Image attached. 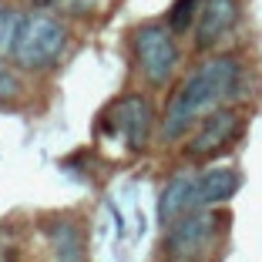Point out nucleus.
Listing matches in <instances>:
<instances>
[{
	"label": "nucleus",
	"mask_w": 262,
	"mask_h": 262,
	"mask_svg": "<svg viewBox=\"0 0 262 262\" xmlns=\"http://www.w3.org/2000/svg\"><path fill=\"white\" fill-rule=\"evenodd\" d=\"M37 10H57L64 17H91L104 7V0H34Z\"/></svg>",
	"instance_id": "nucleus-12"
},
{
	"label": "nucleus",
	"mask_w": 262,
	"mask_h": 262,
	"mask_svg": "<svg viewBox=\"0 0 262 262\" xmlns=\"http://www.w3.org/2000/svg\"><path fill=\"white\" fill-rule=\"evenodd\" d=\"M242 17V0H205L195 20V47L199 51H212L219 47Z\"/></svg>",
	"instance_id": "nucleus-7"
},
{
	"label": "nucleus",
	"mask_w": 262,
	"mask_h": 262,
	"mask_svg": "<svg viewBox=\"0 0 262 262\" xmlns=\"http://www.w3.org/2000/svg\"><path fill=\"white\" fill-rule=\"evenodd\" d=\"M225 219L212 208H199L165 229V252L171 262H199L219 242Z\"/></svg>",
	"instance_id": "nucleus-3"
},
{
	"label": "nucleus",
	"mask_w": 262,
	"mask_h": 262,
	"mask_svg": "<svg viewBox=\"0 0 262 262\" xmlns=\"http://www.w3.org/2000/svg\"><path fill=\"white\" fill-rule=\"evenodd\" d=\"M131 47H135V57H138V68L145 74L148 84L155 88H165L175 74L178 61V44H175V34L165 27V24H141L135 37H131Z\"/></svg>",
	"instance_id": "nucleus-4"
},
{
	"label": "nucleus",
	"mask_w": 262,
	"mask_h": 262,
	"mask_svg": "<svg viewBox=\"0 0 262 262\" xmlns=\"http://www.w3.org/2000/svg\"><path fill=\"white\" fill-rule=\"evenodd\" d=\"M17 27H20V14H17L10 4L0 0V54H10L14 37H17Z\"/></svg>",
	"instance_id": "nucleus-13"
},
{
	"label": "nucleus",
	"mask_w": 262,
	"mask_h": 262,
	"mask_svg": "<svg viewBox=\"0 0 262 262\" xmlns=\"http://www.w3.org/2000/svg\"><path fill=\"white\" fill-rule=\"evenodd\" d=\"M47 242H51L54 262H84V235L74 219H51Z\"/></svg>",
	"instance_id": "nucleus-10"
},
{
	"label": "nucleus",
	"mask_w": 262,
	"mask_h": 262,
	"mask_svg": "<svg viewBox=\"0 0 262 262\" xmlns=\"http://www.w3.org/2000/svg\"><path fill=\"white\" fill-rule=\"evenodd\" d=\"M202 4H205V0H175V7L168 10V31L171 34L195 31V20H199Z\"/></svg>",
	"instance_id": "nucleus-11"
},
{
	"label": "nucleus",
	"mask_w": 262,
	"mask_h": 262,
	"mask_svg": "<svg viewBox=\"0 0 262 262\" xmlns=\"http://www.w3.org/2000/svg\"><path fill=\"white\" fill-rule=\"evenodd\" d=\"M246 131V118L235 108H219L192 131V138L185 141V158L192 162H212L219 155H225Z\"/></svg>",
	"instance_id": "nucleus-5"
},
{
	"label": "nucleus",
	"mask_w": 262,
	"mask_h": 262,
	"mask_svg": "<svg viewBox=\"0 0 262 262\" xmlns=\"http://www.w3.org/2000/svg\"><path fill=\"white\" fill-rule=\"evenodd\" d=\"M0 262H14V249H10V242L0 239Z\"/></svg>",
	"instance_id": "nucleus-15"
},
{
	"label": "nucleus",
	"mask_w": 262,
	"mask_h": 262,
	"mask_svg": "<svg viewBox=\"0 0 262 262\" xmlns=\"http://www.w3.org/2000/svg\"><path fill=\"white\" fill-rule=\"evenodd\" d=\"M20 91H24V84H20V77H17V71L0 61V104L17 101V98H20Z\"/></svg>",
	"instance_id": "nucleus-14"
},
{
	"label": "nucleus",
	"mask_w": 262,
	"mask_h": 262,
	"mask_svg": "<svg viewBox=\"0 0 262 262\" xmlns=\"http://www.w3.org/2000/svg\"><path fill=\"white\" fill-rule=\"evenodd\" d=\"M239 77H242V68L229 54L202 61L182 81V88L171 94L168 108H165V118H162V138L165 141L185 138L188 131H195L212 111L225 108V101L239 88Z\"/></svg>",
	"instance_id": "nucleus-1"
},
{
	"label": "nucleus",
	"mask_w": 262,
	"mask_h": 262,
	"mask_svg": "<svg viewBox=\"0 0 262 262\" xmlns=\"http://www.w3.org/2000/svg\"><path fill=\"white\" fill-rule=\"evenodd\" d=\"M195 185H199V171H178L168 178V185L158 195V222L168 229L178 219L199 212V202H195Z\"/></svg>",
	"instance_id": "nucleus-8"
},
{
	"label": "nucleus",
	"mask_w": 262,
	"mask_h": 262,
	"mask_svg": "<svg viewBox=\"0 0 262 262\" xmlns=\"http://www.w3.org/2000/svg\"><path fill=\"white\" fill-rule=\"evenodd\" d=\"M71 44L68 27L61 17L47 14V10H27L20 14V27H17L14 47H10V61L20 71H47L64 57Z\"/></svg>",
	"instance_id": "nucleus-2"
},
{
	"label": "nucleus",
	"mask_w": 262,
	"mask_h": 262,
	"mask_svg": "<svg viewBox=\"0 0 262 262\" xmlns=\"http://www.w3.org/2000/svg\"><path fill=\"white\" fill-rule=\"evenodd\" d=\"M242 188V175L239 168L229 165H215V168L199 171V185H195V202L199 208H215L225 205L229 199H235V192Z\"/></svg>",
	"instance_id": "nucleus-9"
},
{
	"label": "nucleus",
	"mask_w": 262,
	"mask_h": 262,
	"mask_svg": "<svg viewBox=\"0 0 262 262\" xmlns=\"http://www.w3.org/2000/svg\"><path fill=\"white\" fill-rule=\"evenodd\" d=\"M108 131L121 135L128 151H141L151 141L155 131V108L145 94H124L111 104L108 111Z\"/></svg>",
	"instance_id": "nucleus-6"
}]
</instances>
